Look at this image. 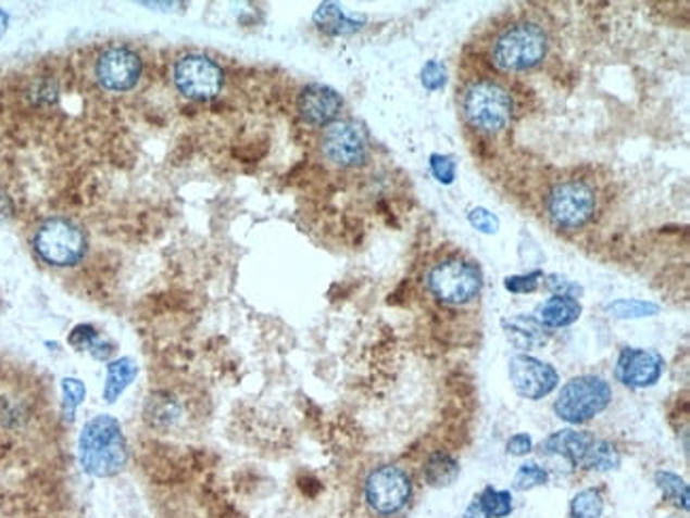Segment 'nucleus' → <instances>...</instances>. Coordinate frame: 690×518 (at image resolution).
Instances as JSON below:
<instances>
[{"mask_svg":"<svg viewBox=\"0 0 690 518\" xmlns=\"http://www.w3.org/2000/svg\"><path fill=\"white\" fill-rule=\"evenodd\" d=\"M128 459L126 438L113 417L100 415L86 424L79 435V462L84 470L96 478H111L126 470Z\"/></svg>","mask_w":690,"mask_h":518,"instance_id":"nucleus-1","label":"nucleus"},{"mask_svg":"<svg viewBox=\"0 0 690 518\" xmlns=\"http://www.w3.org/2000/svg\"><path fill=\"white\" fill-rule=\"evenodd\" d=\"M549 48V35L540 24L516 22L495 39L491 58L502 71L525 73L544 62Z\"/></svg>","mask_w":690,"mask_h":518,"instance_id":"nucleus-2","label":"nucleus"},{"mask_svg":"<svg viewBox=\"0 0 690 518\" xmlns=\"http://www.w3.org/2000/svg\"><path fill=\"white\" fill-rule=\"evenodd\" d=\"M461 106L467 124L482 135L504 132L514 113V102L506 88L489 79L474 81L465 90Z\"/></svg>","mask_w":690,"mask_h":518,"instance_id":"nucleus-3","label":"nucleus"},{"mask_svg":"<svg viewBox=\"0 0 690 518\" xmlns=\"http://www.w3.org/2000/svg\"><path fill=\"white\" fill-rule=\"evenodd\" d=\"M612 387L595 375L567 380L554 402V415L569 425H582L601 415L612 404Z\"/></svg>","mask_w":690,"mask_h":518,"instance_id":"nucleus-4","label":"nucleus"},{"mask_svg":"<svg viewBox=\"0 0 690 518\" xmlns=\"http://www.w3.org/2000/svg\"><path fill=\"white\" fill-rule=\"evenodd\" d=\"M598 213V191L582 179L559 181L547 195V215L552 226L565 232L585 228Z\"/></svg>","mask_w":690,"mask_h":518,"instance_id":"nucleus-5","label":"nucleus"},{"mask_svg":"<svg viewBox=\"0 0 690 518\" xmlns=\"http://www.w3.org/2000/svg\"><path fill=\"white\" fill-rule=\"evenodd\" d=\"M431 295L444 304L463 306L476 300L482 289V273L474 262L449 257L431 266L425 277Z\"/></svg>","mask_w":690,"mask_h":518,"instance_id":"nucleus-6","label":"nucleus"},{"mask_svg":"<svg viewBox=\"0 0 690 518\" xmlns=\"http://www.w3.org/2000/svg\"><path fill=\"white\" fill-rule=\"evenodd\" d=\"M33 244L37 255L55 268L77 266L88 251V240L84 230L77 224L62 217H51L43 222L35 232Z\"/></svg>","mask_w":690,"mask_h":518,"instance_id":"nucleus-7","label":"nucleus"},{"mask_svg":"<svg viewBox=\"0 0 690 518\" xmlns=\"http://www.w3.org/2000/svg\"><path fill=\"white\" fill-rule=\"evenodd\" d=\"M364 495L369 510L380 517H393L402 513L413 500V478L398 466H380L372 470L364 484Z\"/></svg>","mask_w":690,"mask_h":518,"instance_id":"nucleus-8","label":"nucleus"},{"mask_svg":"<svg viewBox=\"0 0 690 518\" xmlns=\"http://www.w3.org/2000/svg\"><path fill=\"white\" fill-rule=\"evenodd\" d=\"M177 90L189 100H211L224 88L222 66L200 53L184 55L173 71Z\"/></svg>","mask_w":690,"mask_h":518,"instance_id":"nucleus-9","label":"nucleus"},{"mask_svg":"<svg viewBox=\"0 0 690 518\" xmlns=\"http://www.w3.org/2000/svg\"><path fill=\"white\" fill-rule=\"evenodd\" d=\"M322 151L334 166L355 168L368 160V139L357 124L334 122L323 130Z\"/></svg>","mask_w":690,"mask_h":518,"instance_id":"nucleus-10","label":"nucleus"},{"mask_svg":"<svg viewBox=\"0 0 690 518\" xmlns=\"http://www.w3.org/2000/svg\"><path fill=\"white\" fill-rule=\"evenodd\" d=\"M142 75L137 51L124 46L104 49L96 60V79L109 92H130Z\"/></svg>","mask_w":690,"mask_h":518,"instance_id":"nucleus-11","label":"nucleus"},{"mask_svg":"<svg viewBox=\"0 0 690 518\" xmlns=\"http://www.w3.org/2000/svg\"><path fill=\"white\" fill-rule=\"evenodd\" d=\"M507 375L514 391L531 402L544 400L559 384V375L551 364L531 355H514L507 364Z\"/></svg>","mask_w":690,"mask_h":518,"instance_id":"nucleus-12","label":"nucleus"},{"mask_svg":"<svg viewBox=\"0 0 690 518\" xmlns=\"http://www.w3.org/2000/svg\"><path fill=\"white\" fill-rule=\"evenodd\" d=\"M665 362L652 349L627 346L620 351L614 368V377L629 389H648L663 377Z\"/></svg>","mask_w":690,"mask_h":518,"instance_id":"nucleus-13","label":"nucleus"},{"mask_svg":"<svg viewBox=\"0 0 690 518\" xmlns=\"http://www.w3.org/2000/svg\"><path fill=\"white\" fill-rule=\"evenodd\" d=\"M342 96L323 84H311L298 96V115L311 126H329L342 111Z\"/></svg>","mask_w":690,"mask_h":518,"instance_id":"nucleus-14","label":"nucleus"},{"mask_svg":"<svg viewBox=\"0 0 690 518\" xmlns=\"http://www.w3.org/2000/svg\"><path fill=\"white\" fill-rule=\"evenodd\" d=\"M595 442V435L591 431H578V429H561L551 433L542 444V455L563 457L569 466L580 468L591 444Z\"/></svg>","mask_w":690,"mask_h":518,"instance_id":"nucleus-15","label":"nucleus"},{"mask_svg":"<svg viewBox=\"0 0 690 518\" xmlns=\"http://www.w3.org/2000/svg\"><path fill=\"white\" fill-rule=\"evenodd\" d=\"M582 315V304L576 298H567V295H551L547 302H542L536 311V321L542 328H567L574 326Z\"/></svg>","mask_w":690,"mask_h":518,"instance_id":"nucleus-16","label":"nucleus"},{"mask_svg":"<svg viewBox=\"0 0 690 518\" xmlns=\"http://www.w3.org/2000/svg\"><path fill=\"white\" fill-rule=\"evenodd\" d=\"M317 28L331 37H347L357 33L364 26V17H349L338 4L323 2L313 15Z\"/></svg>","mask_w":690,"mask_h":518,"instance_id":"nucleus-17","label":"nucleus"},{"mask_svg":"<svg viewBox=\"0 0 690 518\" xmlns=\"http://www.w3.org/2000/svg\"><path fill=\"white\" fill-rule=\"evenodd\" d=\"M504 330H506L507 340L520 349V351H529L538 344L547 342V333L544 328L534 319V317H525V315H514L510 319L502 321Z\"/></svg>","mask_w":690,"mask_h":518,"instance_id":"nucleus-18","label":"nucleus"},{"mask_svg":"<svg viewBox=\"0 0 690 518\" xmlns=\"http://www.w3.org/2000/svg\"><path fill=\"white\" fill-rule=\"evenodd\" d=\"M179 417H181V406L177 397H173L171 393L158 391L145 404V421H149L151 427L168 429L171 425L179 421Z\"/></svg>","mask_w":690,"mask_h":518,"instance_id":"nucleus-19","label":"nucleus"},{"mask_svg":"<svg viewBox=\"0 0 690 518\" xmlns=\"http://www.w3.org/2000/svg\"><path fill=\"white\" fill-rule=\"evenodd\" d=\"M460 462L449 453H431L423 466V478L429 487L442 489L451 487L460 478Z\"/></svg>","mask_w":690,"mask_h":518,"instance_id":"nucleus-20","label":"nucleus"},{"mask_svg":"<svg viewBox=\"0 0 690 518\" xmlns=\"http://www.w3.org/2000/svg\"><path fill=\"white\" fill-rule=\"evenodd\" d=\"M137 364L130 357H120L115 362L109 364L106 368V382H104V400L109 404L117 402L120 395L133 384V380L137 378Z\"/></svg>","mask_w":690,"mask_h":518,"instance_id":"nucleus-21","label":"nucleus"},{"mask_svg":"<svg viewBox=\"0 0 690 518\" xmlns=\"http://www.w3.org/2000/svg\"><path fill=\"white\" fill-rule=\"evenodd\" d=\"M68 342L81 351H90V355L100 362H106L115 351L113 344L109 340H104L98 331L93 330L92 326H77L75 330L71 331Z\"/></svg>","mask_w":690,"mask_h":518,"instance_id":"nucleus-22","label":"nucleus"},{"mask_svg":"<svg viewBox=\"0 0 690 518\" xmlns=\"http://www.w3.org/2000/svg\"><path fill=\"white\" fill-rule=\"evenodd\" d=\"M605 311L614 319H644V317L658 315L661 306L654 302L636 300V298H620V300H614L612 304H607Z\"/></svg>","mask_w":690,"mask_h":518,"instance_id":"nucleus-23","label":"nucleus"},{"mask_svg":"<svg viewBox=\"0 0 690 518\" xmlns=\"http://www.w3.org/2000/svg\"><path fill=\"white\" fill-rule=\"evenodd\" d=\"M654 480L665 500H669L674 506L682 508L685 513L689 510V484L678 473L667 470L656 471Z\"/></svg>","mask_w":690,"mask_h":518,"instance_id":"nucleus-24","label":"nucleus"},{"mask_svg":"<svg viewBox=\"0 0 690 518\" xmlns=\"http://www.w3.org/2000/svg\"><path fill=\"white\" fill-rule=\"evenodd\" d=\"M620 466V453L616 451L614 444L605 442V440H599L595 438V442L591 444L585 462L580 468L585 470L595 471H610L616 470Z\"/></svg>","mask_w":690,"mask_h":518,"instance_id":"nucleus-25","label":"nucleus"},{"mask_svg":"<svg viewBox=\"0 0 690 518\" xmlns=\"http://www.w3.org/2000/svg\"><path fill=\"white\" fill-rule=\"evenodd\" d=\"M605 510L603 497L598 489H585L578 495H574L569 504V517L572 518H601Z\"/></svg>","mask_w":690,"mask_h":518,"instance_id":"nucleus-26","label":"nucleus"},{"mask_svg":"<svg viewBox=\"0 0 690 518\" xmlns=\"http://www.w3.org/2000/svg\"><path fill=\"white\" fill-rule=\"evenodd\" d=\"M476 500L482 504V508L487 510V515L491 518H506L514 510L510 491H500V489L487 487Z\"/></svg>","mask_w":690,"mask_h":518,"instance_id":"nucleus-27","label":"nucleus"},{"mask_svg":"<svg viewBox=\"0 0 690 518\" xmlns=\"http://www.w3.org/2000/svg\"><path fill=\"white\" fill-rule=\"evenodd\" d=\"M62 395H64V402H62L64 415L68 421H73L77 408L81 406V402L86 397V384L79 378H64L62 380Z\"/></svg>","mask_w":690,"mask_h":518,"instance_id":"nucleus-28","label":"nucleus"},{"mask_svg":"<svg viewBox=\"0 0 690 518\" xmlns=\"http://www.w3.org/2000/svg\"><path fill=\"white\" fill-rule=\"evenodd\" d=\"M549 480H551L549 470H544L538 464H525L516 471L512 484L518 491H529V489H536V487H544Z\"/></svg>","mask_w":690,"mask_h":518,"instance_id":"nucleus-29","label":"nucleus"},{"mask_svg":"<svg viewBox=\"0 0 690 518\" xmlns=\"http://www.w3.org/2000/svg\"><path fill=\"white\" fill-rule=\"evenodd\" d=\"M449 81V73H447V66L438 60H427L425 66L421 68V86L427 90V92H438L447 86Z\"/></svg>","mask_w":690,"mask_h":518,"instance_id":"nucleus-30","label":"nucleus"},{"mask_svg":"<svg viewBox=\"0 0 690 518\" xmlns=\"http://www.w3.org/2000/svg\"><path fill=\"white\" fill-rule=\"evenodd\" d=\"M429 170L434 175V179L442 186H453L455 177H457V164L451 155H442V153H431L429 155Z\"/></svg>","mask_w":690,"mask_h":518,"instance_id":"nucleus-31","label":"nucleus"},{"mask_svg":"<svg viewBox=\"0 0 690 518\" xmlns=\"http://www.w3.org/2000/svg\"><path fill=\"white\" fill-rule=\"evenodd\" d=\"M467 222L469 226L480 232V235H498L500 232V217L495 213H491L485 206H476L467 213Z\"/></svg>","mask_w":690,"mask_h":518,"instance_id":"nucleus-32","label":"nucleus"},{"mask_svg":"<svg viewBox=\"0 0 690 518\" xmlns=\"http://www.w3.org/2000/svg\"><path fill=\"white\" fill-rule=\"evenodd\" d=\"M544 279V273L542 270H534V273H527V275H512L504 279V287H506L510 293H516V295H523V293H534L538 291V287Z\"/></svg>","mask_w":690,"mask_h":518,"instance_id":"nucleus-33","label":"nucleus"},{"mask_svg":"<svg viewBox=\"0 0 690 518\" xmlns=\"http://www.w3.org/2000/svg\"><path fill=\"white\" fill-rule=\"evenodd\" d=\"M544 285L551 289L552 295H567V298H576V300H578V295H582V287L580 285L574 283V281L561 277V275L544 277Z\"/></svg>","mask_w":690,"mask_h":518,"instance_id":"nucleus-34","label":"nucleus"},{"mask_svg":"<svg viewBox=\"0 0 690 518\" xmlns=\"http://www.w3.org/2000/svg\"><path fill=\"white\" fill-rule=\"evenodd\" d=\"M506 451L512 457H525L534 451V440L529 433H514L506 442Z\"/></svg>","mask_w":690,"mask_h":518,"instance_id":"nucleus-35","label":"nucleus"},{"mask_svg":"<svg viewBox=\"0 0 690 518\" xmlns=\"http://www.w3.org/2000/svg\"><path fill=\"white\" fill-rule=\"evenodd\" d=\"M461 518H491L487 515V510L482 508V504L478 502V500H474L469 506H467V510L463 513V517Z\"/></svg>","mask_w":690,"mask_h":518,"instance_id":"nucleus-36","label":"nucleus"},{"mask_svg":"<svg viewBox=\"0 0 690 518\" xmlns=\"http://www.w3.org/2000/svg\"><path fill=\"white\" fill-rule=\"evenodd\" d=\"M7 20H9V17H7V13H4V11H0V37H2V35H4V30H7Z\"/></svg>","mask_w":690,"mask_h":518,"instance_id":"nucleus-37","label":"nucleus"}]
</instances>
